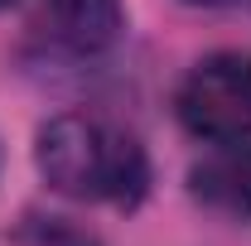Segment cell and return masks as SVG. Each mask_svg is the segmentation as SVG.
<instances>
[{
  "instance_id": "cell-2",
  "label": "cell",
  "mask_w": 251,
  "mask_h": 246,
  "mask_svg": "<svg viewBox=\"0 0 251 246\" xmlns=\"http://www.w3.org/2000/svg\"><path fill=\"white\" fill-rule=\"evenodd\" d=\"M179 121L213 145L251 140V53H213L198 63L179 87Z\"/></svg>"
},
{
  "instance_id": "cell-1",
  "label": "cell",
  "mask_w": 251,
  "mask_h": 246,
  "mask_svg": "<svg viewBox=\"0 0 251 246\" xmlns=\"http://www.w3.org/2000/svg\"><path fill=\"white\" fill-rule=\"evenodd\" d=\"M34 154H39V174L49 179V188L63 198H77V203L130 208L150 179L145 150L126 130L97 121V116H77V111L53 116L44 125Z\"/></svg>"
},
{
  "instance_id": "cell-5",
  "label": "cell",
  "mask_w": 251,
  "mask_h": 246,
  "mask_svg": "<svg viewBox=\"0 0 251 246\" xmlns=\"http://www.w3.org/2000/svg\"><path fill=\"white\" fill-rule=\"evenodd\" d=\"M29 246H97L87 232L68 227L63 217H49V222H34L29 227Z\"/></svg>"
},
{
  "instance_id": "cell-3",
  "label": "cell",
  "mask_w": 251,
  "mask_h": 246,
  "mask_svg": "<svg viewBox=\"0 0 251 246\" xmlns=\"http://www.w3.org/2000/svg\"><path fill=\"white\" fill-rule=\"evenodd\" d=\"M39 25L63 53L92 58L121 39L126 15H121V0H44Z\"/></svg>"
},
{
  "instance_id": "cell-6",
  "label": "cell",
  "mask_w": 251,
  "mask_h": 246,
  "mask_svg": "<svg viewBox=\"0 0 251 246\" xmlns=\"http://www.w3.org/2000/svg\"><path fill=\"white\" fill-rule=\"evenodd\" d=\"M184 5H203V10H237V5H251V0H184Z\"/></svg>"
},
{
  "instance_id": "cell-7",
  "label": "cell",
  "mask_w": 251,
  "mask_h": 246,
  "mask_svg": "<svg viewBox=\"0 0 251 246\" xmlns=\"http://www.w3.org/2000/svg\"><path fill=\"white\" fill-rule=\"evenodd\" d=\"M5 5H20V0H0V10H5Z\"/></svg>"
},
{
  "instance_id": "cell-4",
  "label": "cell",
  "mask_w": 251,
  "mask_h": 246,
  "mask_svg": "<svg viewBox=\"0 0 251 246\" xmlns=\"http://www.w3.org/2000/svg\"><path fill=\"white\" fill-rule=\"evenodd\" d=\"M193 198L208 203L213 213L251 222V140H232L218 145L213 154H203L188 174Z\"/></svg>"
}]
</instances>
